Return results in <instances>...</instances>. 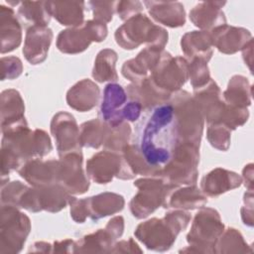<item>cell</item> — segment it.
<instances>
[{"mask_svg": "<svg viewBox=\"0 0 254 254\" xmlns=\"http://www.w3.org/2000/svg\"><path fill=\"white\" fill-rule=\"evenodd\" d=\"M117 59V53L111 49L100 51L94 61L92 77L99 82L116 81L118 78L115 68Z\"/></svg>", "mask_w": 254, "mask_h": 254, "instance_id": "obj_35", "label": "cell"}, {"mask_svg": "<svg viewBox=\"0 0 254 254\" xmlns=\"http://www.w3.org/2000/svg\"><path fill=\"white\" fill-rule=\"evenodd\" d=\"M1 79H14L18 77L23 70V64L17 57H4L1 59Z\"/></svg>", "mask_w": 254, "mask_h": 254, "instance_id": "obj_44", "label": "cell"}, {"mask_svg": "<svg viewBox=\"0 0 254 254\" xmlns=\"http://www.w3.org/2000/svg\"><path fill=\"white\" fill-rule=\"evenodd\" d=\"M168 55L164 48L147 47L136 58L124 63L121 68L122 74L133 83L140 82L147 78Z\"/></svg>", "mask_w": 254, "mask_h": 254, "instance_id": "obj_15", "label": "cell"}, {"mask_svg": "<svg viewBox=\"0 0 254 254\" xmlns=\"http://www.w3.org/2000/svg\"><path fill=\"white\" fill-rule=\"evenodd\" d=\"M28 187L19 181L1 187V205H11L19 207L20 199Z\"/></svg>", "mask_w": 254, "mask_h": 254, "instance_id": "obj_42", "label": "cell"}, {"mask_svg": "<svg viewBox=\"0 0 254 254\" xmlns=\"http://www.w3.org/2000/svg\"><path fill=\"white\" fill-rule=\"evenodd\" d=\"M224 230L217 210L210 207H200L196 212L190 230L187 235L190 248L180 252L213 253L214 245Z\"/></svg>", "mask_w": 254, "mask_h": 254, "instance_id": "obj_7", "label": "cell"}, {"mask_svg": "<svg viewBox=\"0 0 254 254\" xmlns=\"http://www.w3.org/2000/svg\"><path fill=\"white\" fill-rule=\"evenodd\" d=\"M52 245L50 243H47V242H36L33 247H31L29 249V252H52V249H51Z\"/></svg>", "mask_w": 254, "mask_h": 254, "instance_id": "obj_52", "label": "cell"}, {"mask_svg": "<svg viewBox=\"0 0 254 254\" xmlns=\"http://www.w3.org/2000/svg\"><path fill=\"white\" fill-rule=\"evenodd\" d=\"M86 201L88 217L92 221L121 211L125 204L124 197L115 192H102L86 197Z\"/></svg>", "mask_w": 254, "mask_h": 254, "instance_id": "obj_31", "label": "cell"}, {"mask_svg": "<svg viewBox=\"0 0 254 254\" xmlns=\"http://www.w3.org/2000/svg\"><path fill=\"white\" fill-rule=\"evenodd\" d=\"M58 184L70 194H82L89 188V182L82 170L81 151L68 153L59 160Z\"/></svg>", "mask_w": 254, "mask_h": 254, "instance_id": "obj_12", "label": "cell"}, {"mask_svg": "<svg viewBox=\"0 0 254 254\" xmlns=\"http://www.w3.org/2000/svg\"><path fill=\"white\" fill-rule=\"evenodd\" d=\"M70 205V216L77 223H82L88 217V208L86 198L78 199L74 196L69 197L68 201Z\"/></svg>", "mask_w": 254, "mask_h": 254, "instance_id": "obj_46", "label": "cell"}, {"mask_svg": "<svg viewBox=\"0 0 254 254\" xmlns=\"http://www.w3.org/2000/svg\"><path fill=\"white\" fill-rule=\"evenodd\" d=\"M0 222V253L20 252L31 230L30 218L18 207L1 205Z\"/></svg>", "mask_w": 254, "mask_h": 254, "instance_id": "obj_9", "label": "cell"}, {"mask_svg": "<svg viewBox=\"0 0 254 254\" xmlns=\"http://www.w3.org/2000/svg\"><path fill=\"white\" fill-rule=\"evenodd\" d=\"M127 93L118 83H108L103 91L98 118L108 126H117L124 121L122 116L123 107L127 103Z\"/></svg>", "mask_w": 254, "mask_h": 254, "instance_id": "obj_17", "label": "cell"}, {"mask_svg": "<svg viewBox=\"0 0 254 254\" xmlns=\"http://www.w3.org/2000/svg\"><path fill=\"white\" fill-rule=\"evenodd\" d=\"M75 246H76V242L70 239L57 241L54 243V246H53L54 249L52 252H62V253L75 252Z\"/></svg>", "mask_w": 254, "mask_h": 254, "instance_id": "obj_50", "label": "cell"}, {"mask_svg": "<svg viewBox=\"0 0 254 254\" xmlns=\"http://www.w3.org/2000/svg\"><path fill=\"white\" fill-rule=\"evenodd\" d=\"M137 193L130 201V210L138 219L147 217L160 206H164L170 192L177 186L167 184L161 178H142L134 183Z\"/></svg>", "mask_w": 254, "mask_h": 254, "instance_id": "obj_8", "label": "cell"}, {"mask_svg": "<svg viewBox=\"0 0 254 254\" xmlns=\"http://www.w3.org/2000/svg\"><path fill=\"white\" fill-rule=\"evenodd\" d=\"M17 14L19 18L24 22V24L30 27H47L52 17L47 7V1L21 2Z\"/></svg>", "mask_w": 254, "mask_h": 254, "instance_id": "obj_34", "label": "cell"}, {"mask_svg": "<svg viewBox=\"0 0 254 254\" xmlns=\"http://www.w3.org/2000/svg\"><path fill=\"white\" fill-rule=\"evenodd\" d=\"M106 37V24L88 20L78 27L62 31L57 39V48L64 54H78L85 51L92 42H102Z\"/></svg>", "mask_w": 254, "mask_h": 254, "instance_id": "obj_10", "label": "cell"}, {"mask_svg": "<svg viewBox=\"0 0 254 254\" xmlns=\"http://www.w3.org/2000/svg\"><path fill=\"white\" fill-rule=\"evenodd\" d=\"M198 148L191 143L180 142L170 161L162 168L159 178L177 187L195 185L198 175Z\"/></svg>", "mask_w": 254, "mask_h": 254, "instance_id": "obj_6", "label": "cell"}, {"mask_svg": "<svg viewBox=\"0 0 254 254\" xmlns=\"http://www.w3.org/2000/svg\"><path fill=\"white\" fill-rule=\"evenodd\" d=\"M49 135L40 129L30 130L28 125L3 133L1 146V187L9 180V172L19 170L35 157H44L52 151Z\"/></svg>", "mask_w": 254, "mask_h": 254, "instance_id": "obj_2", "label": "cell"}, {"mask_svg": "<svg viewBox=\"0 0 254 254\" xmlns=\"http://www.w3.org/2000/svg\"><path fill=\"white\" fill-rule=\"evenodd\" d=\"M243 180L245 182V187L248 188V190H253V165L249 164L243 169Z\"/></svg>", "mask_w": 254, "mask_h": 254, "instance_id": "obj_51", "label": "cell"}, {"mask_svg": "<svg viewBox=\"0 0 254 254\" xmlns=\"http://www.w3.org/2000/svg\"><path fill=\"white\" fill-rule=\"evenodd\" d=\"M144 5L158 23L171 28L182 27L186 23V12L180 2L144 1Z\"/></svg>", "mask_w": 254, "mask_h": 254, "instance_id": "obj_26", "label": "cell"}, {"mask_svg": "<svg viewBox=\"0 0 254 254\" xmlns=\"http://www.w3.org/2000/svg\"><path fill=\"white\" fill-rule=\"evenodd\" d=\"M125 91L128 99L138 101L145 111L169 102L172 95L159 89L149 77L128 85Z\"/></svg>", "mask_w": 254, "mask_h": 254, "instance_id": "obj_23", "label": "cell"}, {"mask_svg": "<svg viewBox=\"0 0 254 254\" xmlns=\"http://www.w3.org/2000/svg\"><path fill=\"white\" fill-rule=\"evenodd\" d=\"M189 78L190 80L191 86L193 87V90L205 86L211 80L207 63L199 59H193L190 61Z\"/></svg>", "mask_w": 254, "mask_h": 254, "instance_id": "obj_40", "label": "cell"}, {"mask_svg": "<svg viewBox=\"0 0 254 254\" xmlns=\"http://www.w3.org/2000/svg\"><path fill=\"white\" fill-rule=\"evenodd\" d=\"M69 197L70 193L59 184L33 187L29 192L27 210L32 212H39L42 210L58 212L66 206Z\"/></svg>", "mask_w": 254, "mask_h": 254, "instance_id": "obj_14", "label": "cell"}, {"mask_svg": "<svg viewBox=\"0 0 254 254\" xmlns=\"http://www.w3.org/2000/svg\"><path fill=\"white\" fill-rule=\"evenodd\" d=\"M180 143L175 110L170 102L146 110L136 128L134 145L146 163L160 173Z\"/></svg>", "mask_w": 254, "mask_h": 254, "instance_id": "obj_1", "label": "cell"}, {"mask_svg": "<svg viewBox=\"0 0 254 254\" xmlns=\"http://www.w3.org/2000/svg\"><path fill=\"white\" fill-rule=\"evenodd\" d=\"M51 132L56 140L60 158L68 153L81 151L79 128L71 114L64 111L57 113L51 122Z\"/></svg>", "mask_w": 254, "mask_h": 254, "instance_id": "obj_13", "label": "cell"}, {"mask_svg": "<svg viewBox=\"0 0 254 254\" xmlns=\"http://www.w3.org/2000/svg\"><path fill=\"white\" fill-rule=\"evenodd\" d=\"M162 91L169 94L181 89L189 78V62L183 57H165L148 76Z\"/></svg>", "mask_w": 254, "mask_h": 254, "instance_id": "obj_11", "label": "cell"}, {"mask_svg": "<svg viewBox=\"0 0 254 254\" xmlns=\"http://www.w3.org/2000/svg\"><path fill=\"white\" fill-rule=\"evenodd\" d=\"M142 9L143 6L140 1H119L115 5V11L122 20H128L140 14Z\"/></svg>", "mask_w": 254, "mask_h": 254, "instance_id": "obj_45", "label": "cell"}, {"mask_svg": "<svg viewBox=\"0 0 254 254\" xmlns=\"http://www.w3.org/2000/svg\"><path fill=\"white\" fill-rule=\"evenodd\" d=\"M207 202L206 195L194 185L185 188H176L168 195L163 207L177 209H195L202 207Z\"/></svg>", "mask_w": 254, "mask_h": 254, "instance_id": "obj_32", "label": "cell"}, {"mask_svg": "<svg viewBox=\"0 0 254 254\" xmlns=\"http://www.w3.org/2000/svg\"><path fill=\"white\" fill-rule=\"evenodd\" d=\"M25 105L16 89H6L1 93V129L2 134L27 126L24 116Z\"/></svg>", "mask_w": 254, "mask_h": 254, "instance_id": "obj_19", "label": "cell"}, {"mask_svg": "<svg viewBox=\"0 0 254 254\" xmlns=\"http://www.w3.org/2000/svg\"><path fill=\"white\" fill-rule=\"evenodd\" d=\"M225 2L207 1L195 5L190 12V19L194 26L203 31L213 30L226 24V19L221 10Z\"/></svg>", "mask_w": 254, "mask_h": 254, "instance_id": "obj_25", "label": "cell"}, {"mask_svg": "<svg viewBox=\"0 0 254 254\" xmlns=\"http://www.w3.org/2000/svg\"><path fill=\"white\" fill-rule=\"evenodd\" d=\"M84 6L82 1H47L51 16L64 26H80L83 23Z\"/></svg>", "mask_w": 254, "mask_h": 254, "instance_id": "obj_30", "label": "cell"}, {"mask_svg": "<svg viewBox=\"0 0 254 254\" xmlns=\"http://www.w3.org/2000/svg\"><path fill=\"white\" fill-rule=\"evenodd\" d=\"M181 46L190 61L199 59L207 63L212 56L213 46L209 31H191L185 34Z\"/></svg>", "mask_w": 254, "mask_h": 254, "instance_id": "obj_29", "label": "cell"}, {"mask_svg": "<svg viewBox=\"0 0 254 254\" xmlns=\"http://www.w3.org/2000/svg\"><path fill=\"white\" fill-rule=\"evenodd\" d=\"M193 99L197 103L203 119L208 124L221 123L225 102L221 97V91L214 80H210L205 86L195 89Z\"/></svg>", "mask_w": 254, "mask_h": 254, "instance_id": "obj_18", "label": "cell"}, {"mask_svg": "<svg viewBox=\"0 0 254 254\" xmlns=\"http://www.w3.org/2000/svg\"><path fill=\"white\" fill-rule=\"evenodd\" d=\"M99 87L90 79H82L71 86L66 93V102L69 107L85 112L96 106L99 99Z\"/></svg>", "mask_w": 254, "mask_h": 254, "instance_id": "obj_28", "label": "cell"}, {"mask_svg": "<svg viewBox=\"0 0 254 254\" xmlns=\"http://www.w3.org/2000/svg\"><path fill=\"white\" fill-rule=\"evenodd\" d=\"M88 6L92 10L93 20L100 23H108L112 20L116 2L114 1H89Z\"/></svg>", "mask_w": 254, "mask_h": 254, "instance_id": "obj_43", "label": "cell"}, {"mask_svg": "<svg viewBox=\"0 0 254 254\" xmlns=\"http://www.w3.org/2000/svg\"><path fill=\"white\" fill-rule=\"evenodd\" d=\"M169 102L175 110L180 142H188L199 147L204 119L193 96L180 89L171 95Z\"/></svg>", "mask_w": 254, "mask_h": 254, "instance_id": "obj_5", "label": "cell"}, {"mask_svg": "<svg viewBox=\"0 0 254 254\" xmlns=\"http://www.w3.org/2000/svg\"><path fill=\"white\" fill-rule=\"evenodd\" d=\"M244 202L245 205L241 208V216H242V220L244 222V224H247L249 226L253 225V201H252V190H248L245 195H244Z\"/></svg>", "mask_w": 254, "mask_h": 254, "instance_id": "obj_48", "label": "cell"}, {"mask_svg": "<svg viewBox=\"0 0 254 254\" xmlns=\"http://www.w3.org/2000/svg\"><path fill=\"white\" fill-rule=\"evenodd\" d=\"M53 31L48 27L34 26L28 28L25 37L23 54L32 64L43 63L53 40Z\"/></svg>", "mask_w": 254, "mask_h": 254, "instance_id": "obj_21", "label": "cell"}, {"mask_svg": "<svg viewBox=\"0 0 254 254\" xmlns=\"http://www.w3.org/2000/svg\"><path fill=\"white\" fill-rule=\"evenodd\" d=\"M122 168L120 153L104 150L93 155L86 162L87 177L96 184H108L118 178Z\"/></svg>", "mask_w": 254, "mask_h": 254, "instance_id": "obj_16", "label": "cell"}, {"mask_svg": "<svg viewBox=\"0 0 254 254\" xmlns=\"http://www.w3.org/2000/svg\"><path fill=\"white\" fill-rule=\"evenodd\" d=\"M131 135V128L127 122H123L117 126H108L107 135L103 146L105 150L121 153L128 145Z\"/></svg>", "mask_w": 254, "mask_h": 254, "instance_id": "obj_39", "label": "cell"}, {"mask_svg": "<svg viewBox=\"0 0 254 254\" xmlns=\"http://www.w3.org/2000/svg\"><path fill=\"white\" fill-rule=\"evenodd\" d=\"M108 131V125L99 118L86 121L79 129V144L81 147L97 149L103 145Z\"/></svg>", "mask_w": 254, "mask_h": 254, "instance_id": "obj_36", "label": "cell"}, {"mask_svg": "<svg viewBox=\"0 0 254 254\" xmlns=\"http://www.w3.org/2000/svg\"><path fill=\"white\" fill-rule=\"evenodd\" d=\"M242 178L222 168H216L205 175L200 182L201 191L208 196H217L223 192L240 187Z\"/></svg>", "mask_w": 254, "mask_h": 254, "instance_id": "obj_24", "label": "cell"}, {"mask_svg": "<svg viewBox=\"0 0 254 254\" xmlns=\"http://www.w3.org/2000/svg\"><path fill=\"white\" fill-rule=\"evenodd\" d=\"M223 100L227 105L237 108H247L251 104V85L242 75H234L223 92Z\"/></svg>", "mask_w": 254, "mask_h": 254, "instance_id": "obj_33", "label": "cell"}, {"mask_svg": "<svg viewBox=\"0 0 254 254\" xmlns=\"http://www.w3.org/2000/svg\"><path fill=\"white\" fill-rule=\"evenodd\" d=\"M168 37L165 29L155 25L144 14L131 17L115 32L116 43L125 50H134L142 44L165 48Z\"/></svg>", "mask_w": 254, "mask_h": 254, "instance_id": "obj_4", "label": "cell"}, {"mask_svg": "<svg viewBox=\"0 0 254 254\" xmlns=\"http://www.w3.org/2000/svg\"><path fill=\"white\" fill-rule=\"evenodd\" d=\"M248 244L244 241L243 236L234 228L223 230L214 245V253H237L251 252Z\"/></svg>", "mask_w": 254, "mask_h": 254, "instance_id": "obj_38", "label": "cell"}, {"mask_svg": "<svg viewBox=\"0 0 254 254\" xmlns=\"http://www.w3.org/2000/svg\"><path fill=\"white\" fill-rule=\"evenodd\" d=\"M105 228L115 237V239L119 238L123 234L124 230V219L122 216L118 215L111 218L106 224Z\"/></svg>", "mask_w": 254, "mask_h": 254, "instance_id": "obj_49", "label": "cell"}, {"mask_svg": "<svg viewBox=\"0 0 254 254\" xmlns=\"http://www.w3.org/2000/svg\"><path fill=\"white\" fill-rule=\"evenodd\" d=\"M190 220V214L183 209L166 213L163 218H151L140 223L135 236L148 249L154 251L169 250L178 234L186 229Z\"/></svg>", "mask_w": 254, "mask_h": 254, "instance_id": "obj_3", "label": "cell"}, {"mask_svg": "<svg viewBox=\"0 0 254 254\" xmlns=\"http://www.w3.org/2000/svg\"><path fill=\"white\" fill-rule=\"evenodd\" d=\"M214 46L223 54H234L242 50L252 40L251 33L244 29L228 25H222L209 31Z\"/></svg>", "mask_w": 254, "mask_h": 254, "instance_id": "obj_20", "label": "cell"}, {"mask_svg": "<svg viewBox=\"0 0 254 254\" xmlns=\"http://www.w3.org/2000/svg\"><path fill=\"white\" fill-rule=\"evenodd\" d=\"M59 161L32 159L19 170V175L33 187H44L58 184Z\"/></svg>", "mask_w": 254, "mask_h": 254, "instance_id": "obj_22", "label": "cell"}, {"mask_svg": "<svg viewBox=\"0 0 254 254\" xmlns=\"http://www.w3.org/2000/svg\"><path fill=\"white\" fill-rule=\"evenodd\" d=\"M115 240L106 228L98 229L77 241L75 252H110Z\"/></svg>", "mask_w": 254, "mask_h": 254, "instance_id": "obj_37", "label": "cell"}, {"mask_svg": "<svg viewBox=\"0 0 254 254\" xmlns=\"http://www.w3.org/2000/svg\"><path fill=\"white\" fill-rule=\"evenodd\" d=\"M231 130L221 123L209 124L207 128V140L212 147L220 151H226L230 145Z\"/></svg>", "mask_w": 254, "mask_h": 254, "instance_id": "obj_41", "label": "cell"}, {"mask_svg": "<svg viewBox=\"0 0 254 254\" xmlns=\"http://www.w3.org/2000/svg\"><path fill=\"white\" fill-rule=\"evenodd\" d=\"M0 39L1 53L17 49L22 41V28L11 7L0 5Z\"/></svg>", "mask_w": 254, "mask_h": 254, "instance_id": "obj_27", "label": "cell"}, {"mask_svg": "<svg viewBox=\"0 0 254 254\" xmlns=\"http://www.w3.org/2000/svg\"><path fill=\"white\" fill-rule=\"evenodd\" d=\"M110 252H120V253H142V250L139 248L138 244L133 240V238H129L128 240H122L113 245Z\"/></svg>", "mask_w": 254, "mask_h": 254, "instance_id": "obj_47", "label": "cell"}]
</instances>
